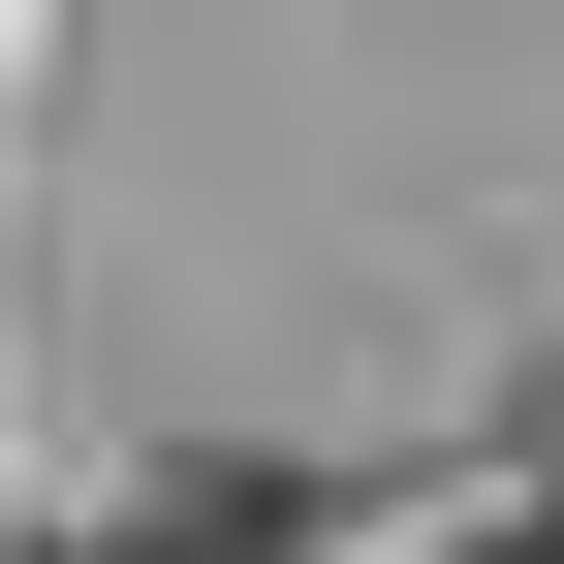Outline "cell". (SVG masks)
<instances>
[{
  "label": "cell",
  "mask_w": 564,
  "mask_h": 564,
  "mask_svg": "<svg viewBox=\"0 0 564 564\" xmlns=\"http://www.w3.org/2000/svg\"><path fill=\"white\" fill-rule=\"evenodd\" d=\"M63 564H282L251 502H126V533H63Z\"/></svg>",
  "instance_id": "6da1fadb"
},
{
  "label": "cell",
  "mask_w": 564,
  "mask_h": 564,
  "mask_svg": "<svg viewBox=\"0 0 564 564\" xmlns=\"http://www.w3.org/2000/svg\"><path fill=\"white\" fill-rule=\"evenodd\" d=\"M502 564H564V533H502Z\"/></svg>",
  "instance_id": "7a4b0ae2"
}]
</instances>
